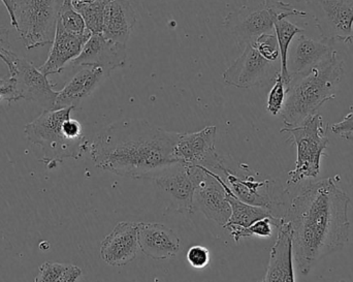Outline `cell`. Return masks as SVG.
Here are the masks:
<instances>
[{
	"label": "cell",
	"mask_w": 353,
	"mask_h": 282,
	"mask_svg": "<svg viewBox=\"0 0 353 282\" xmlns=\"http://www.w3.org/2000/svg\"><path fill=\"white\" fill-rule=\"evenodd\" d=\"M337 179L327 178L303 188L282 216L290 225L292 256L303 275L348 242L350 200Z\"/></svg>",
	"instance_id": "6da1fadb"
},
{
	"label": "cell",
	"mask_w": 353,
	"mask_h": 282,
	"mask_svg": "<svg viewBox=\"0 0 353 282\" xmlns=\"http://www.w3.org/2000/svg\"><path fill=\"white\" fill-rule=\"evenodd\" d=\"M178 137L179 132L146 120H121L101 130L89 145V151L99 169L132 179H152L161 170L176 163Z\"/></svg>",
	"instance_id": "7a4b0ae2"
},
{
	"label": "cell",
	"mask_w": 353,
	"mask_h": 282,
	"mask_svg": "<svg viewBox=\"0 0 353 282\" xmlns=\"http://www.w3.org/2000/svg\"><path fill=\"white\" fill-rule=\"evenodd\" d=\"M345 72V64L337 50L316 66L290 79L286 87L281 114L285 126H296L336 97Z\"/></svg>",
	"instance_id": "3957f363"
},
{
	"label": "cell",
	"mask_w": 353,
	"mask_h": 282,
	"mask_svg": "<svg viewBox=\"0 0 353 282\" xmlns=\"http://www.w3.org/2000/svg\"><path fill=\"white\" fill-rule=\"evenodd\" d=\"M72 110H43L37 119L25 126L27 140L41 147V161L50 169L64 159H80L89 149L80 122L70 118Z\"/></svg>",
	"instance_id": "277c9868"
},
{
	"label": "cell",
	"mask_w": 353,
	"mask_h": 282,
	"mask_svg": "<svg viewBox=\"0 0 353 282\" xmlns=\"http://www.w3.org/2000/svg\"><path fill=\"white\" fill-rule=\"evenodd\" d=\"M327 130V128L323 125V116L319 113L309 116L299 125L284 126L280 130L290 134V140L296 147V165L288 173V186L319 176L321 159L330 143Z\"/></svg>",
	"instance_id": "5b68a950"
},
{
	"label": "cell",
	"mask_w": 353,
	"mask_h": 282,
	"mask_svg": "<svg viewBox=\"0 0 353 282\" xmlns=\"http://www.w3.org/2000/svg\"><path fill=\"white\" fill-rule=\"evenodd\" d=\"M290 16L307 17L308 12L296 10L281 0H263L257 8L242 6L224 18V26L234 35L241 48L253 43L261 35L274 30V25Z\"/></svg>",
	"instance_id": "8992f818"
},
{
	"label": "cell",
	"mask_w": 353,
	"mask_h": 282,
	"mask_svg": "<svg viewBox=\"0 0 353 282\" xmlns=\"http://www.w3.org/2000/svg\"><path fill=\"white\" fill-rule=\"evenodd\" d=\"M58 12V0H14L12 26L27 49L53 43Z\"/></svg>",
	"instance_id": "52a82bcc"
},
{
	"label": "cell",
	"mask_w": 353,
	"mask_h": 282,
	"mask_svg": "<svg viewBox=\"0 0 353 282\" xmlns=\"http://www.w3.org/2000/svg\"><path fill=\"white\" fill-rule=\"evenodd\" d=\"M189 168L195 185L193 194L194 212L199 211L208 219L224 227L230 221L232 208L222 184V176L203 168Z\"/></svg>",
	"instance_id": "ba28073f"
},
{
	"label": "cell",
	"mask_w": 353,
	"mask_h": 282,
	"mask_svg": "<svg viewBox=\"0 0 353 282\" xmlns=\"http://www.w3.org/2000/svg\"><path fill=\"white\" fill-rule=\"evenodd\" d=\"M312 12L315 26L327 43L353 41L352 0H304Z\"/></svg>",
	"instance_id": "9c48e42d"
},
{
	"label": "cell",
	"mask_w": 353,
	"mask_h": 282,
	"mask_svg": "<svg viewBox=\"0 0 353 282\" xmlns=\"http://www.w3.org/2000/svg\"><path fill=\"white\" fill-rule=\"evenodd\" d=\"M216 126H205L195 132H179L175 145L176 163L188 167H201L220 174L225 167L215 148Z\"/></svg>",
	"instance_id": "30bf717a"
},
{
	"label": "cell",
	"mask_w": 353,
	"mask_h": 282,
	"mask_svg": "<svg viewBox=\"0 0 353 282\" xmlns=\"http://www.w3.org/2000/svg\"><path fill=\"white\" fill-rule=\"evenodd\" d=\"M279 72L275 62L265 59L252 43H248L245 46L242 55L224 72L223 81L230 86L248 89L270 82Z\"/></svg>",
	"instance_id": "8fae6325"
},
{
	"label": "cell",
	"mask_w": 353,
	"mask_h": 282,
	"mask_svg": "<svg viewBox=\"0 0 353 282\" xmlns=\"http://www.w3.org/2000/svg\"><path fill=\"white\" fill-rule=\"evenodd\" d=\"M10 76L14 81L19 99L39 103L43 110H54L59 91L54 90L55 84L35 68L32 62L18 58Z\"/></svg>",
	"instance_id": "7c38bea8"
},
{
	"label": "cell",
	"mask_w": 353,
	"mask_h": 282,
	"mask_svg": "<svg viewBox=\"0 0 353 282\" xmlns=\"http://www.w3.org/2000/svg\"><path fill=\"white\" fill-rule=\"evenodd\" d=\"M241 167L244 172L243 174H236L225 165L219 175L223 176L222 178L239 200L252 206L267 209L275 215L274 211L279 206V202L275 200L274 181L270 179L259 181L248 165L241 163Z\"/></svg>",
	"instance_id": "4fadbf2b"
},
{
	"label": "cell",
	"mask_w": 353,
	"mask_h": 282,
	"mask_svg": "<svg viewBox=\"0 0 353 282\" xmlns=\"http://www.w3.org/2000/svg\"><path fill=\"white\" fill-rule=\"evenodd\" d=\"M139 223L122 221L101 241V256L109 266L123 267L138 256Z\"/></svg>",
	"instance_id": "5bb4252c"
},
{
	"label": "cell",
	"mask_w": 353,
	"mask_h": 282,
	"mask_svg": "<svg viewBox=\"0 0 353 282\" xmlns=\"http://www.w3.org/2000/svg\"><path fill=\"white\" fill-rule=\"evenodd\" d=\"M126 58V46L110 41L101 33H93L72 64L74 68L97 66L111 74L112 70L125 64Z\"/></svg>",
	"instance_id": "9a60e30c"
},
{
	"label": "cell",
	"mask_w": 353,
	"mask_h": 282,
	"mask_svg": "<svg viewBox=\"0 0 353 282\" xmlns=\"http://www.w3.org/2000/svg\"><path fill=\"white\" fill-rule=\"evenodd\" d=\"M176 205V211L182 213H194L193 194L195 185L190 168L176 163L161 170L152 179Z\"/></svg>",
	"instance_id": "2e32d148"
},
{
	"label": "cell",
	"mask_w": 353,
	"mask_h": 282,
	"mask_svg": "<svg viewBox=\"0 0 353 282\" xmlns=\"http://www.w3.org/2000/svg\"><path fill=\"white\" fill-rule=\"evenodd\" d=\"M139 248L149 259L157 261L174 258L180 250V239L167 225L139 223Z\"/></svg>",
	"instance_id": "e0dca14e"
},
{
	"label": "cell",
	"mask_w": 353,
	"mask_h": 282,
	"mask_svg": "<svg viewBox=\"0 0 353 282\" xmlns=\"http://www.w3.org/2000/svg\"><path fill=\"white\" fill-rule=\"evenodd\" d=\"M92 33L90 31L79 35L66 31L59 23L56 26L55 37L50 50L48 59L39 70L46 76L60 74L68 62L76 59Z\"/></svg>",
	"instance_id": "ac0fdd59"
},
{
	"label": "cell",
	"mask_w": 353,
	"mask_h": 282,
	"mask_svg": "<svg viewBox=\"0 0 353 282\" xmlns=\"http://www.w3.org/2000/svg\"><path fill=\"white\" fill-rule=\"evenodd\" d=\"M110 72L97 66H82L72 80L59 91L54 110L74 108L76 109L83 99L88 97Z\"/></svg>",
	"instance_id": "d6986e66"
},
{
	"label": "cell",
	"mask_w": 353,
	"mask_h": 282,
	"mask_svg": "<svg viewBox=\"0 0 353 282\" xmlns=\"http://www.w3.org/2000/svg\"><path fill=\"white\" fill-rule=\"evenodd\" d=\"M257 282H296L292 233L290 225L283 221L278 228L277 239L271 250L267 272L263 279Z\"/></svg>",
	"instance_id": "ffe728a7"
},
{
	"label": "cell",
	"mask_w": 353,
	"mask_h": 282,
	"mask_svg": "<svg viewBox=\"0 0 353 282\" xmlns=\"http://www.w3.org/2000/svg\"><path fill=\"white\" fill-rule=\"evenodd\" d=\"M292 48L288 60L290 79L304 74L323 61L334 50L333 43L315 41L305 34H301Z\"/></svg>",
	"instance_id": "44dd1931"
},
{
	"label": "cell",
	"mask_w": 353,
	"mask_h": 282,
	"mask_svg": "<svg viewBox=\"0 0 353 282\" xmlns=\"http://www.w3.org/2000/svg\"><path fill=\"white\" fill-rule=\"evenodd\" d=\"M137 23V12L130 0H111L105 10L101 34L126 46Z\"/></svg>",
	"instance_id": "7402d4cb"
},
{
	"label": "cell",
	"mask_w": 353,
	"mask_h": 282,
	"mask_svg": "<svg viewBox=\"0 0 353 282\" xmlns=\"http://www.w3.org/2000/svg\"><path fill=\"white\" fill-rule=\"evenodd\" d=\"M222 184L225 188L228 203H230V208H232L230 221L224 225V229L230 227L248 228L256 221H261V219H267V217H276L271 211L267 210V209L252 206V205L247 204V203L239 200L232 194V190H230V186L228 185L223 178H222Z\"/></svg>",
	"instance_id": "603a6c76"
},
{
	"label": "cell",
	"mask_w": 353,
	"mask_h": 282,
	"mask_svg": "<svg viewBox=\"0 0 353 282\" xmlns=\"http://www.w3.org/2000/svg\"><path fill=\"white\" fill-rule=\"evenodd\" d=\"M276 37H277L278 45L280 51V74L285 83L286 87L290 84V74H288V60L290 53V45L294 41V37L298 34H303L304 29L296 26L294 23L290 22L288 18L281 19L277 21L274 25Z\"/></svg>",
	"instance_id": "cb8c5ba5"
},
{
	"label": "cell",
	"mask_w": 353,
	"mask_h": 282,
	"mask_svg": "<svg viewBox=\"0 0 353 282\" xmlns=\"http://www.w3.org/2000/svg\"><path fill=\"white\" fill-rule=\"evenodd\" d=\"M111 0H72L74 10L83 17L91 33L103 32L105 10Z\"/></svg>",
	"instance_id": "d4e9b609"
},
{
	"label": "cell",
	"mask_w": 353,
	"mask_h": 282,
	"mask_svg": "<svg viewBox=\"0 0 353 282\" xmlns=\"http://www.w3.org/2000/svg\"><path fill=\"white\" fill-rule=\"evenodd\" d=\"M282 219L277 217H267L261 219L248 228L230 227L226 228L230 232L232 239L236 242L240 241L245 238L254 237H271L273 234V227L279 228L281 225Z\"/></svg>",
	"instance_id": "484cf974"
},
{
	"label": "cell",
	"mask_w": 353,
	"mask_h": 282,
	"mask_svg": "<svg viewBox=\"0 0 353 282\" xmlns=\"http://www.w3.org/2000/svg\"><path fill=\"white\" fill-rule=\"evenodd\" d=\"M57 23H59L66 31L74 34L82 35L89 31L84 19L72 6V0H64L59 6Z\"/></svg>",
	"instance_id": "4316f807"
},
{
	"label": "cell",
	"mask_w": 353,
	"mask_h": 282,
	"mask_svg": "<svg viewBox=\"0 0 353 282\" xmlns=\"http://www.w3.org/2000/svg\"><path fill=\"white\" fill-rule=\"evenodd\" d=\"M286 97V85L282 79L281 74H278L275 78V83L270 91L268 97L267 110L273 116L281 113L283 109Z\"/></svg>",
	"instance_id": "83f0119b"
},
{
	"label": "cell",
	"mask_w": 353,
	"mask_h": 282,
	"mask_svg": "<svg viewBox=\"0 0 353 282\" xmlns=\"http://www.w3.org/2000/svg\"><path fill=\"white\" fill-rule=\"evenodd\" d=\"M253 46L263 57L276 62L280 58L279 45L275 33H265L253 41Z\"/></svg>",
	"instance_id": "f1b7e54d"
},
{
	"label": "cell",
	"mask_w": 353,
	"mask_h": 282,
	"mask_svg": "<svg viewBox=\"0 0 353 282\" xmlns=\"http://www.w3.org/2000/svg\"><path fill=\"white\" fill-rule=\"evenodd\" d=\"M68 266V265L59 263H43L39 267V272L35 277V282H57Z\"/></svg>",
	"instance_id": "f546056e"
},
{
	"label": "cell",
	"mask_w": 353,
	"mask_h": 282,
	"mask_svg": "<svg viewBox=\"0 0 353 282\" xmlns=\"http://www.w3.org/2000/svg\"><path fill=\"white\" fill-rule=\"evenodd\" d=\"M18 58L10 50V31L6 27L0 26V59L6 64L10 74L14 70V62Z\"/></svg>",
	"instance_id": "4dcf8cb0"
},
{
	"label": "cell",
	"mask_w": 353,
	"mask_h": 282,
	"mask_svg": "<svg viewBox=\"0 0 353 282\" xmlns=\"http://www.w3.org/2000/svg\"><path fill=\"white\" fill-rule=\"evenodd\" d=\"M187 261L192 268L203 270L210 263L209 250L203 246H192L187 252Z\"/></svg>",
	"instance_id": "1f68e13d"
},
{
	"label": "cell",
	"mask_w": 353,
	"mask_h": 282,
	"mask_svg": "<svg viewBox=\"0 0 353 282\" xmlns=\"http://www.w3.org/2000/svg\"><path fill=\"white\" fill-rule=\"evenodd\" d=\"M4 101L10 105L12 101H19L12 77H0V101Z\"/></svg>",
	"instance_id": "d6a6232c"
},
{
	"label": "cell",
	"mask_w": 353,
	"mask_h": 282,
	"mask_svg": "<svg viewBox=\"0 0 353 282\" xmlns=\"http://www.w3.org/2000/svg\"><path fill=\"white\" fill-rule=\"evenodd\" d=\"M332 132L341 138L350 136L353 132V105L350 107V112L338 123L333 124Z\"/></svg>",
	"instance_id": "836d02e7"
},
{
	"label": "cell",
	"mask_w": 353,
	"mask_h": 282,
	"mask_svg": "<svg viewBox=\"0 0 353 282\" xmlns=\"http://www.w3.org/2000/svg\"><path fill=\"white\" fill-rule=\"evenodd\" d=\"M81 275H82L81 268H79L78 266L68 265V268L57 282H78Z\"/></svg>",
	"instance_id": "e575fe53"
},
{
	"label": "cell",
	"mask_w": 353,
	"mask_h": 282,
	"mask_svg": "<svg viewBox=\"0 0 353 282\" xmlns=\"http://www.w3.org/2000/svg\"><path fill=\"white\" fill-rule=\"evenodd\" d=\"M6 6V10H8V14H10V23L12 25L14 24V0H1Z\"/></svg>",
	"instance_id": "d590c367"
},
{
	"label": "cell",
	"mask_w": 353,
	"mask_h": 282,
	"mask_svg": "<svg viewBox=\"0 0 353 282\" xmlns=\"http://www.w3.org/2000/svg\"><path fill=\"white\" fill-rule=\"evenodd\" d=\"M345 140H348V141H352L353 142V134H350V136H347V137H345Z\"/></svg>",
	"instance_id": "8d00e7d4"
},
{
	"label": "cell",
	"mask_w": 353,
	"mask_h": 282,
	"mask_svg": "<svg viewBox=\"0 0 353 282\" xmlns=\"http://www.w3.org/2000/svg\"><path fill=\"white\" fill-rule=\"evenodd\" d=\"M339 282H350V281H345V279H342V281H340Z\"/></svg>",
	"instance_id": "74e56055"
},
{
	"label": "cell",
	"mask_w": 353,
	"mask_h": 282,
	"mask_svg": "<svg viewBox=\"0 0 353 282\" xmlns=\"http://www.w3.org/2000/svg\"><path fill=\"white\" fill-rule=\"evenodd\" d=\"M352 1H353V0H352Z\"/></svg>",
	"instance_id": "f35d334b"
}]
</instances>
